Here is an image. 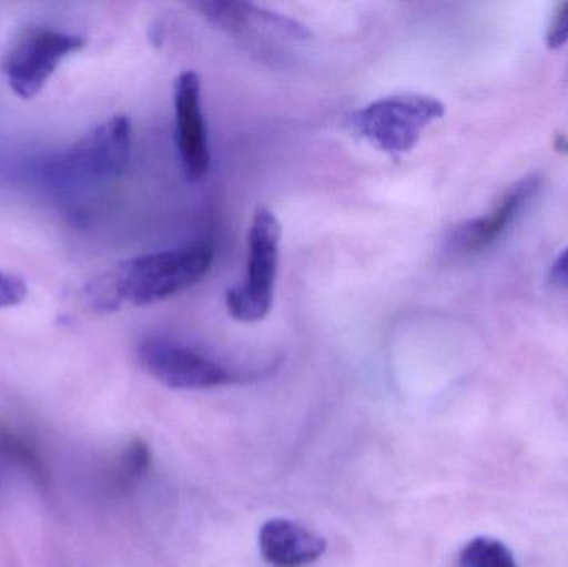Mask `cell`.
Returning a JSON list of instances; mask_svg holds the SVG:
<instances>
[{
	"instance_id": "1",
	"label": "cell",
	"mask_w": 568,
	"mask_h": 567,
	"mask_svg": "<svg viewBox=\"0 0 568 567\" xmlns=\"http://www.w3.org/2000/svg\"><path fill=\"white\" fill-rule=\"evenodd\" d=\"M213 260L215 250L209 243L145 253L90 283L85 295L99 312H113L122 305H153L202 282Z\"/></svg>"
},
{
	"instance_id": "2",
	"label": "cell",
	"mask_w": 568,
	"mask_h": 567,
	"mask_svg": "<svg viewBox=\"0 0 568 567\" xmlns=\"http://www.w3.org/2000/svg\"><path fill=\"white\" fill-rule=\"evenodd\" d=\"M132 156V123L116 115L60 153L49 165V179L60 189L113 182L126 172Z\"/></svg>"
},
{
	"instance_id": "3",
	"label": "cell",
	"mask_w": 568,
	"mask_h": 567,
	"mask_svg": "<svg viewBox=\"0 0 568 567\" xmlns=\"http://www.w3.org/2000/svg\"><path fill=\"white\" fill-rule=\"evenodd\" d=\"M446 105L420 93H396L357 110L351 125L374 149L400 156L416 149L423 133L443 119Z\"/></svg>"
},
{
	"instance_id": "4",
	"label": "cell",
	"mask_w": 568,
	"mask_h": 567,
	"mask_svg": "<svg viewBox=\"0 0 568 567\" xmlns=\"http://www.w3.org/2000/svg\"><path fill=\"white\" fill-rule=\"evenodd\" d=\"M282 223L268 209L253 215L248 235V272L240 285L226 292L229 315L236 322L256 323L266 318L273 306L280 266Z\"/></svg>"
},
{
	"instance_id": "5",
	"label": "cell",
	"mask_w": 568,
	"mask_h": 567,
	"mask_svg": "<svg viewBox=\"0 0 568 567\" xmlns=\"http://www.w3.org/2000/svg\"><path fill=\"white\" fill-rule=\"evenodd\" d=\"M85 43L83 37L47 27L20 30L0 63L10 90L23 100L39 95L60 63L82 50Z\"/></svg>"
},
{
	"instance_id": "6",
	"label": "cell",
	"mask_w": 568,
	"mask_h": 567,
	"mask_svg": "<svg viewBox=\"0 0 568 567\" xmlns=\"http://www.w3.org/2000/svg\"><path fill=\"white\" fill-rule=\"evenodd\" d=\"M139 362L156 382L173 389L216 388L235 379V375L222 363L165 336L143 340Z\"/></svg>"
},
{
	"instance_id": "7",
	"label": "cell",
	"mask_w": 568,
	"mask_h": 567,
	"mask_svg": "<svg viewBox=\"0 0 568 567\" xmlns=\"http://www.w3.org/2000/svg\"><path fill=\"white\" fill-rule=\"evenodd\" d=\"M176 122V149L183 173L190 182H200L209 175L210 145L202 109V79L186 70L176 79L173 93Z\"/></svg>"
},
{
	"instance_id": "8",
	"label": "cell",
	"mask_w": 568,
	"mask_h": 567,
	"mask_svg": "<svg viewBox=\"0 0 568 567\" xmlns=\"http://www.w3.org/2000/svg\"><path fill=\"white\" fill-rule=\"evenodd\" d=\"M540 186L542 179L539 175H529L520 180L489 213L454 229L447 240L450 252L457 255H474L490 249L519 219L520 213L539 193Z\"/></svg>"
},
{
	"instance_id": "9",
	"label": "cell",
	"mask_w": 568,
	"mask_h": 567,
	"mask_svg": "<svg viewBox=\"0 0 568 567\" xmlns=\"http://www.w3.org/2000/svg\"><path fill=\"white\" fill-rule=\"evenodd\" d=\"M258 541L263 558L276 567L311 565L326 553V541L321 536L290 519L265 523Z\"/></svg>"
},
{
	"instance_id": "10",
	"label": "cell",
	"mask_w": 568,
	"mask_h": 567,
	"mask_svg": "<svg viewBox=\"0 0 568 567\" xmlns=\"http://www.w3.org/2000/svg\"><path fill=\"white\" fill-rule=\"evenodd\" d=\"M9 472L20 473L42 488L49 486V468L36 443L0 423V476Z\"/></svg>"
},
{
	"instance_id": "11",
	"label": "cell",
	"mask_w": 568,
	"mask_h": 567,
	"mask_svg": "<svg viewBox=\"0 0 568 567\" xmlns=\"http://www.w3.org/2000/svg\"><path fill=\"white\" fill-rule=\"evenodd\" d=\"M459 567H519L513 551L493 538H476L464 546Z\"/></svg>"
},
{
	"instance_id": "12",
	"label": "cell",
	"mask_w": 568,
	"mask_h": 567,
	"mask_svg": "<svg viewBox=\"0 0 568 567\" xmlns=\"http://www.w3.org/2000/svg\"><path fill=\"white\" fill-rule=\"evenodd\" d=\"M150 465V452L145 443L133 439L120 458L119 478L123 485H132L145 476Z\"/></svg>"
},
{
	"instance_id": "13",
	"label": "cell",
	"mask_w": 568,
	"mask_h": 567,
	"mask_svg": "<svg viewBox=\"0 0 568 567\" xmlns=\"http://www.w3.org/2000/svg\"><path fill=\"white\" fill-rule=\"evenodd\" d=\"M27 293L29 288L22 279L0 270V310L20 305L27 298Z\"/></svg>"
},
{
	"instance_id": "14",
	"label": "cell",
	"mask_w": 568,
	"mask_h": 567,
	"mask_svg": "<svg viewBox=\"0 0 568 567\" xmlns=\"http://www.w3.org/2000/svg\"><path fill=\"white\" fill-rule=\"evenodd\" d=\"M568 43V2L557 9L552 22L547 30V45L550 50H559Z\"/></svg>"
},
{
	"instance_id": "15",
	"label": "cell",
	"mask_w": 568,
	"mask_h": 567,
	"mask_svg": "<svg viewBox=\"0 0 568 567\" xmlns=\"http://www.w3.org/2000/svg\"><path fill=\"white\" fill-rule=\"evenodd\" d=\"M549 279L556 288H568V246L560 253L559 259L554 262Z\"/></svg>"
},
{
	"instance_id": "16",
	"label": "cell",
	"mask_w": 568,
	"mask_h": 567,
	"mask_svg": "<svg viewBox=\"0 0 568 567\" xmlns=\"http://www.w3.org/2000/svg\"><path fill=\"white\" fill-rule=\"evenodd\" d=\"M2 483H3V478H2V476H0V486H2Z\"/></svg>"
}]
</instances>
